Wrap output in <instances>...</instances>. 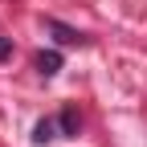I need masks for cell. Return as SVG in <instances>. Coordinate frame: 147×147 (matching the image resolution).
Instances as JSON below:
<instances>
[{"label":"cell","instance_id":"3957f363","mask_svg":"<svg viewBox=\"0 0 147 147\" xmlns=\"http://www.w3.org/2000/svg\"><path fill=\"white\" fill-rule=\"evenodd\" d=\"M37 69H41L45 78H53V74L61 69V53H57V49H49V53H41V57H37Z\"/></svg>","mask_w":147,"mask_h":147},{"label":"cell","instance_id":"277c9868","mask_svg":"<svg viewBox=\"0 0 147 147\" xmlns=\"http://www.w3.org/2000/svg\"><path fill=\"white\" fill-rule=\"evenodd\" d=\"M57 123H61V131H65V135H78V110H61V119H57Z\"/></svg>","mask_w":147,"mask_h":147},{"label":"cell","instance_id":"5b68a950","mask_svg":"<svg viewBox=\"0 0 147 147\" xmlns=\"http://www.w3.org/2000/svg\"><path fill=\"white\" fill-rule=\"evenodd\" d=\"M12 57V41H8V37H0V61H8Z\"/></svg>","mask_w":147,"mask_h":147},{"label":"cell","instance_id":"6da1fadb","mask_svg":"<svg viewBox=\"0 0 147 147\" xmlns=\"http://www.w3.org/2000/svg\"><path fill=\"white\" fill-rule=\"evenodd\" d=\"M45 29L53 33V41H57V45H78V41H82V33L69 29V25H61V21H45Z\"/></svg>","mask_w":147,"mask_h":147},{"label":"cell","instance_id":"7a4b0ae2","mask_svg":"<svg viewBox=\"0 0 147 147\" xmlns=\"http://www.w3.org/2000/svg\"><path fill=\"white\" fill-rule=\"evenodd\" d=\"M53 139H57V123H53V119H41V123L33 127V143H37V147H45V143H53Z\"/></svg>","mask_w":147,"mask_h":147}]
</instances>
